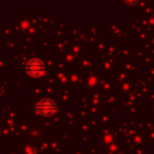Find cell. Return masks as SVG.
<instances>
[{
  "label": "cell",
  "mask_w": 154,
  "mask_h": 154,
  "mask_svg": "<svg viewBox=\"0 0 154 154\" xmlns=\"http://www.w3.org/2000/svg\"><path fill=\"white\" fill-rule=\"evenodd\" d=\"M37 111L41 113V114H45V116H48L51 113H53L55 111V103L48 99L46 100H42L37 103Z\"/></svg>",
  "instance_id": "obj_1"
},
{
  "label": "cell",
  "mask_w": 154,
  "mask_h": 154,
  "mask_svg": "<svg viewBox=\"0 0 154 154\" xmlns=\"http://www.w3.org/2000/svg\"><path fill=\"white\" fill-rule=\"evenodd\" d=\"M42 70H43V65L38 60H31L28 64V71L31 75H38L42 72Z\"/></svg>",
  "instance_id": "obj_2"
}]
</instances>
